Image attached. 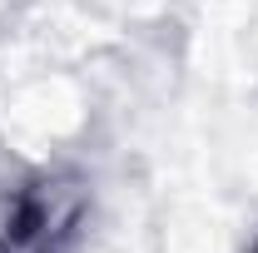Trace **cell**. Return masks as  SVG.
Listing matches in <instances>:
<instances>
[{
	"label": "cell",
	"instance_id": "cell-1",
	"mask_svg": "<svg viewBox=\"0 0 258 253\" xmlns=\"http://www.w3.org/2000/svg\"><path fill=\"white\" fill-rule=\"evenodd\" d=\"M75 219H80V204L64 199V189H50V184L20 189L0 223V253H55V243L75 228Z\"/></svg>",
	"mask_w": 258,
	"mask_h": 253
}]
</instances>
